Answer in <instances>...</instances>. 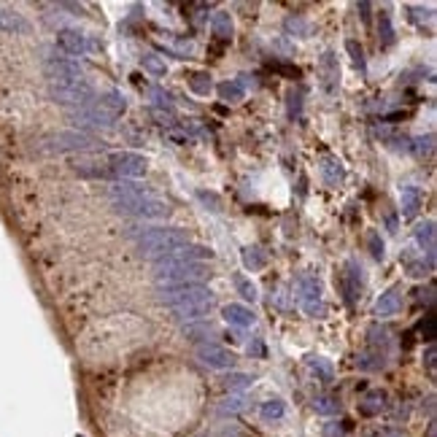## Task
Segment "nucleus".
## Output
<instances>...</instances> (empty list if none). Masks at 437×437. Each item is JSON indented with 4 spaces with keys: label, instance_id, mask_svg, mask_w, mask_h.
Here are the masks:
<instances>
[{
    "label": "nucleus",
    "instance_id": "44",
    "mask_svg": "<svg viewBox=\"0 0 437 437\" xmlns=\"http://www.w3.org/2000/svg\"><path fill=\"white\" fill-rule=\"evenodd\" d=\"M356 11L362 14V22H365V25H370V3H367V0L356 3Z\"/></svg>",
    "mask_w": 437,
    "mask_h": 437
},
{
    "label": "nucleus",
    "instance_id": "24",
    "mask_svg": "<svg viewBox=\"0 0 437 437\" xmlns=\"http://www.w3.org/2000/svg\"><path fill=\"white\" fill-rule=\"evenodd\" d=\"M311 30H313L311 22H308L305 17H300V14H289V17L283 19V32L292 35V38H308Z\"/></svg>",
    "mask_w": 437,
    "mask_h": 437
},
{
    "label": "nucleus",
    "instance_id": "14",
    "mask_svg": "<svg viewBox=\"0 0 437 437\" xmlns=\"http://www.w3.org/2000/svg\"><path fill=\"white\" fill-rule=\"evenodd\" d=\"M321 84L327 94H335L338 92V84H341V65H338V57L332 52H327L321 57Z\"/></svg>",
    "mask_w": 437,
    "mask_h": 437
},
{
    "label": "nucleus",
    "instance_id": "22",
    "mask_svg": "<svg viewBox=\"0 0 437 437\" xmlns=\"http://www.w3.org/2000/svg\"><path fill=\"white\" fill-rule=\"evenodd\" d=\"M321 176H324L327 187H338V184L345 179L343 162H341V159H335V156H327V159L321 162Z\"/></svg>",
    "mask_w": 437,
    "mask_h": 437
},
{
    "label": "nucleus",
    "instance_id": "50",
    "mask_svg": "<svg viewBox=\"0 0 437 437\" xmlns=\"http://www.w3.org/2000/svg\"><path fill=\"white\" fill-rule=\"evenodd\" d=\"M427 437H435V424H429V432H427Z\"/></svg>",
    "mask_w": 437,
    "mask_h": 437
},
{
    "label": "nucleus",
    "instance_id": "42",
    "mask_svg": "<svg viewBox=\"0 0 437 437\" xmlns=\"http://www.w3.org/2000/svg\"><path fill=\"white\" fill-rule=\"evenodd\" d=\"M197 200L205 203V205H214L211 211H221V203H218V197L214 192H203V189H200V192H197Z\"/></svg>",
    "mask_w": 437,
    "mask_h": 437
},
{
    "label": "nucleus",
    "instance_id": "33",
    "mask_svg": "<svg viewBox=\"0 0 437 437\" xmlns=\"http://www.w3.org/2000/svg\"><path fill=\"white\" fill-rule=\"evenodd\" d=\"M243 407H246V397L232 394V397H227V400L218 403V413H221V416H232V413H241Z\"/></svg>",
    "mask_w": 437,
    "mask_h": 437
},
{
    "label": "nucleus",
    "instance_id": "46",
    "mask_svg": "<svg viewBox=\"0 0 437 437\" xmlns=\"http://www.w3.org/2000/svg\"><path fill=\"white\" fill-rule=\"evenodd\" d=\"M378 437H407L403 429H394V427H389V429H380V435Z\"/></svg>",
    "mask_w": 437,
    "mask_h": 437
},
{
    "label": "nucleus",
    "instance_id": "2",
    "mask_svg": "<svg viewBox=\"0 0 437 437\" xmlns=\"http://www.w3.org/2000/svg\"><path fill=\"white\" fill-rule=\"evenodd\" d=\"M189 243V235L176 227H146L138 232V249L149 259H167Z\"/></svg>",
    "mask_w": 437,
    "mask_h": 437
},
{
    "label": "nucleus",
    "instance_id": "8",
    "mask_svg": "<svg viewBox=\"0 0 437 437\" xmlns=\"http://www.w3.org/2000/svg\"><path fill=\"white\" fill-rule=\"evenodd\" d=\"M46 76L52 79V84H73V81H84L87 68L70 57H52L46 60Z\"/></svg>",
    "mask_w": 437,
    "mask_h": 437
},
{
    "label": "nucleus",
    "instance_id": "5",
    "mask_svg": "<svg viewBox=\"0 0 437 437\" xmlns=\"http://www.w3.org/2000/svg\"><path fill=\"white\" fill-rule=\"evenodd\" d=\"M97 149V141H94L90 132H79V130H65V132H54L49 138H43L38 143V152L43 154H65V152H90Z\"/></svg>",
    "mask_w": 437,
    "mask_h": 437
},
{
    "label": "nucleus",
    "instance_id": "27",
    "mask_svg": "<svg viewBox=\"0 0 437 437\" xmlns=\"http://www.w3.org/2000/svg\"><path fill=\"white\" fill-rule=\"evenodd\" d=\"M189 90L194 94H200V97H208L211 90H214V81H211V73H205V70H197V73H192V79H189Z\"/></svg>",
    "mask_w": 437,
    "mask_h": 437
},
{
    "label": "nucleus",
    "instance_id": "47",
    "mask_svg": "<svg viewBox=\"0 0 437 437\" xmlns=\"http://www.w3.org/2000/svg\"><path fill=\"white\" fill-rule=\"evenodd\" d=\"M327 437H343V427L329 424V427H327Z\"/></svg>",
    "mask_w": 437,
    "mask_h": 437
},
{
    "label": "nucleus",
    "instance_id": "1",
    "mask_svg": "<svg viewBox=\"0 0 437 437\" xmlns=\"http://www.w3.org/2000/svg\"><path fill=\"white\" fill-rule=\"evenodd\" d=\"M211 278V267L205 262H187V259H156L154 262V283L159 289L165 286H194Z\"/></svg>",
    "mask_w": 437,
    "mask_h": 437
},
{
    "label": "nucleus",
    "instance_id": "48",
    "mask_svg": "<svg viewBox=\"0 0 437 437\" xmlns=\"http://www.w3.org/2000/svg\"><path fill=\"white\" fill-rule=\"evenodd\" d=\"M427 367H429V370H435V345H429V348H427Z\"/></svg>",
    "mask_w": 437,
    "mask_h": 437
},
{
    "label": "nucleus",
    "instance_id": "51",
    "mask_svg": "<svg viewBox=\"0 0 437 437\" xmlns=\"http://www.w3.org/2000/svg\"><path fill=\"white\" fill-rule=\"evenodd\" d=\"M200 437H205V435H200Z\"/></svg>",
    "mask_w": 437,
    "mask_h": 437
},
{
    "label": "nucleus",
    "instance_id": "16",
    "mask_svg": "<svg viewBox=\"0 0 437 437\" xmlns=\"http://www.w3.org/2000/svg\"><path fill=\"white\" fill-rule=\"evenodd\" d=\"M224 321L230 324V327H251L254 321H256V316H254V311L251 308H246V305H241V303H230V305H224Z\"/></svg>",
    "mask_w": 437,
    "mask_h": 437
},
{
    "label": "nucleus",
    "instance_id": "11",
    "mask_svg": "<svg viewBox=\"0 0 437 437\" xmlns=\"http://www.w3.org/2000/svg\"><path fill=\"white\" fill-rule=\"evenodd\" d=\"M194 356L200 359V365H205L211 370H232L235 367V354L216 343H200L194 348Z\"/></svg>",
    "mask_w": 437,
    "mask_h": 437
},
{
    "label": "nucleus",
    "instance_id": "39",
    "mask_svg": "<svg viewBox=\"0 0 437 437\" xmlns=\"http://www.w3.org/2000/svg\"><path fill=\"white\" fill-rule=\"evenodd\" d=\"M235 286H238V294L243 297V300H256V286L249 281V278H243V276H235Z\"/></svg>",
    "mask_w": 437,
    "mask_h": 437
},
{
    "label": "nucleus",
    "instance_id": "45",
    "mask_svg": "<svg viewBox=\"0 0 437 437\" xmlns=\"http://www.w3.org/2000/svg\"><path fill=\"white\" fill-rule=\"evenodd\" d=\"M167 135H170L173 141H179V143H189V141H192L187 130H167Z\"/></svg>",
    "mask_w": 437,
    "mask_h": 437
},
{
    "label": "nucleus",
    "instance_id": "36",
    "mask_svg": "<svg viewBox=\"0 0 437 437\" xmlns=\"http://www.w3.org/2000/svg\"><path fill=\"white\" fill-rule=\"evenodd\" d=\"M378 28H380V43H383V46H389V43L394 41V28H392V17H389V11H380V22H378Z\"/></svg>",
    "mask_w": 437,
    "mask_h": 437
},
{
    "label": "nucleus",
    "instance_id": "32",
    "mask_svg": "<svg viewBox=\"0 0 437 437\" xmlns=\"http://www.w3.org/2000/svg\"><path fill=\"white\" fill-rule=\"evenodd\" d=\"M265 262H267V256H265V251L262 249H256V246L243 249V265H246L249 270H262Z\"/></svg>",
    "mask_w": 437,
    "mask_h": 437
},
{
    "label": "nucleus",
    "instance_id": "43",
    "mask_svg": "<svg viewBox=\"0 0 437 437\" xmlns=\"http://www.w3.org/2000/svg\"><path fill=\"white\" fill-rule=\"evenodd\" d=\"M421 338L429 341V343L435 341V316H427V321L421 324Z\"/></svg>",
    "mask_w": 437,
    "mask_h": 437
},
{
    "label": "nucleus",
    "instance_id": "4",
    "mask_svg": "<svg viewBox=\"0 0 437 437\" xmlns=\"http://www.w3.org/2000/svg\"><path fill=\"white\" fill-rule=\"evenodd\" d=\"M114 208H116V214H125V216H135V218L170 216V205L162 197L152 194V192H146L141 197H130V200H114Z\"/></svg>",
    "mask_w": 437,
    "mask_h": 437
},
{
    "label": "nucleus",
    "instance_id": "19",
    "mask_svg": "<svg viewBox=\"0 0 437 437\" xmlns=\"http://www.w3.org/2000/svg\"><path fill=\"white\" fill-rule=\"evenodd\" d=\"M0 32H14V35L30 32V22L11 8H0Z\"/></svg>",
    "mask_w": 437,
    "mask_h": 437
},
{
    "label": "nucleus",
    "instance_id": "10",
    "mask_svg": "<svg viewBox=\"0 0 437 437\" xmlns=\"http://www.w3.org/2000/svg\"><path fill=\"white\" fill-rule=\"evenodd\" d=\"M297 303H300V308L308 313V316H318V313L324 311L321 283H318L316 276H311V273L300 276V281H297Z\"/></svg>",
    "mask_w": 437,
    "mask_h": 437
},
{
    "label": "nucleus",
    "instance_id": "41",
    "mask_svg": "<svg viewBox=\"0 0 437 437\" xmlns=\"http://www.w3.org/2000/svg\"><path fill=\"white\" fill-rule=\"evenodd\" d=\"M370 254H373V256L378 259V262H380V259L386 256V249H383V241L378 238V232H373V235H370Z\"/></svg>",
    "mask_w": 437,
    "mask_h": 437
},
{
    "label": "nucleus",
    "instance_id": "37",
    "mask_svg": "<svg viewBox=\"0 0 437 437\" xmlns=\"http://www.w3.org/2000/svg\"><path fill=\"white\" fill-rule=\"evenodd\" d=\"M308 365H311L313 373H318L324 380H332V375H335V370H332V365L327 362V359H321V356H311L308 359Z\"/></svg>",
    "mask_w": 437,
    "mask_h": 437
},
{
    "label": "nucleus",
    "instance_id": "28",
    "mask_svg": "<svg viewBox=\"0 0 437 437\" xmlns=\"http://www.w3.org/2000/svg\"><path fill=\"white\" fill-rule=\"evenodd\" d=\"M184 335H187L189 341H205V343H211V338L216 335V329L211 324H205V321H197V324H187L184 327Z\"/></svg>",
    "mask_w": 437,
    "mask_h": 437
},
{
    "label": "nucleus",
    "instance_id": "23",
    "mask_svg": "<svg viewBox=\"0 0 437 437\" xmlns=\"http://www.w3.org/2000/svg\"><path fill=\"white\" fill-rule=\"evenodd\" d=\"M94 103H97L103 111H108L111 116H119V114L127 111V97L122 92H105V94H100Z\"/></svg>",
    "mask_w": 437,
    "mask_h": 437
},
{
    "label": "nucleus",
    "instance_id": "6",
    "mask_svg": "<svg viewBox=\"0 0 437 437\" xmlns=\"http://www.w3.org/2000/svg\"><path fill=\"white\" fill-rule=\"evenodd\" d=\"M49 97L60 105H70L73 108H84V105H92L97 100L94 87L84 79V81H73V84H52L49 87Z\"/></svg>",
    "mask_w": 437,
    "mask_h": 437
},
{
    "label": "nucleus",
    "instance_id": "25",
    "mask_svg": "<svg viewBox=\"0 0 437 437\" xmlns=\"http://www.w3.org/2000/svg\"><path fill=\"white\" fill-rule=\"evenodd\" d=\"M359 407H362L365 416H378L380 410H386V394H383L380 389H373V392L365 394V400H362Z\"/></svg>",
    "mask_w": 437,
    "mask_h": 437
},
{
    "label": "nucleus",
    "instance_id": "15",
    "mask_svg": "<svg viewBox=\"0 0 437 437\" xmlns=\"http://www.w3.org/2000/svg\"><path fill=\"white\" fill-rule=\"evenodd\" d=\"M413 238L421 246V251H427V262L435 265V221H421L413 230Z\"/></svg>",
    "mask_w": 437,
    "mask_h": 437
},
{
    "label": "nucleus",
    "instance_id": "26",
    "mask_svg": "<svg viewBox=\"0 0 437 437\" xmlns=\"http://www.w3.org/2000/svg\"><path fill=\"white\" fill-rule=\"evenodd\" d=\"M259 416H262V421L276 424V421H281L283 416H286V403L283 400H267V403H262V407H259Z\"/></svg>",
    "mask_w": 437,
    "mask_h": 437
},
{
    "label": "nucleus",
    "instance_id": "29",
    "mask_svg": "<svg viewBox=\"0 0 437 437\" xmlns=\"http://www.w3.org/2000/svg\"><path fill=\"white\" fill-rule=\"evenodd\" d=\"M211 30L216 32L218 38H230L232 30H235V25H232V17L227 14V11H216L214 17H211Z\"/></svg>",
    "mask_w": 437,
    "mask_h": 437
},
{
    "label": "nucleus",
    "instance_id": "7",
    "mask_svg": "<svg viewBox=\"0 0 437 437\" xmlns=\"http://www.w3.org/2000/svg\"><path fill=\"white\" fill-rule=\"evenodd\" d=\"M214 297V292L203 283H194V286H165V289H156V303L167 305L170 311L173 308H184L192 303H200V300H208Z\"/></svg>",
    "mask_w": 437,
    "mask_h": 437
},
{
    "label": "nucleus",
    "instance_id": "49",
    "mask_svg": "<svg viewBox=\"0 0 437 437\" xmlns=\"http://www.w3.org/2000/svg\"><path fill=\"white\" fill-rule=\"evenodd\" d=\"M249 354H262V345H259V343L249 345Z\"/></svg>",
    "mask_w": 437,
    "mask_h": 437
},
{
    "label": "nucleus",
    "instance_id": "18",
    "mask_svg": "<svg viewBox=\"0 0 437 437\" xmlns=\"http://www.w3.org/2000/svg\"><path fill=\"white\" fill-rule=\"evenodd\" d=\"M345 270L343 273V289H345V297H348V303H354L356 297H362L359 292H362V267L354 262V259H348L345 262Z\"/></svg>",
    "mask_w": 437,
    "mask_h": 437
},
{
    "label": "nucleus",
    "instance_id": "13",
    "mask_svg": "<svg viewBox=\"0 0 437 437\" xmlns=\"http://www.w3.org/2000/svg\"><path fill=\"white\" fill-rule=\"evenodd\" d=\"M57 46L70 57H84L90 52V38L79 30H60L57 32Z\"/></svg>",
    "mask_w": 437,
    "mask_h": 437
},
{
    "label": "nucleus",
    "instance_id": "21",
    "mask_svg": "<svg viewBox=\"0 0 437 437\" xmlns=\"http://www.w3.org/2000/svg\"><path fill=\"white\" fill-rule=\"evenodd\" d=\"M216 92L224 103H241V100L246 97V81H243V76H241V79L221 81V84L216 87Z\"/></svg>",
    "mask_w": 437,
    "mask_h": 437
},
{
    "label": "nucleus",
    "instance_id": "12",
    "mask_svg": "<svg viewBox=\"0 0 437 437\" xmlns=\"http://www.w3.org/2000/svg\"><path fill=\"white\" fill-rule=\"evenodd\" d=\"M216 308V294L208 297V300H200V303H192V305H184V308H173V318L181 321L184 327L187 324H197V321H205L211 311Z\"/></svg>",
    "mask_w": 437,
    "mask_h": 437
},
{
    "label": "nucleus",
    "instance_id": "3",
    "mask_svg": "<svg viewBox=\"0 0 437 437\" xmlns=\"http://www.w3.org/2000/svg\"><path fill=\"white\" fill-rule=\"evenodd\" d=\"M103 167H105L111 181H138L149 170L146 156L135 154V152H114V154L105 156Z\"/></svg>",
    "mask_w": 437,
    "mask_h": 437
},
{
    "label": "nucleus",
    "instance_id": "30",
    "mask_svg": "<svg viewBox=\"0 0 437 437\" xmlns=\"http://www.w3.org/2000/svg\"><path fill=\"white\" fill-rule=\"evenodd\" d=\"M313 410H316L318 416H338V413H341V403H338L332 394H318V397L313 400Z\"/></svg>",
    "mask_w": 437,
    "mask_h": 437
},
{
    "label": "nucleus",
    "instance_id": "40",
    "mask_svg": "<svg viewBox=\"0 0 437 437\" xmlns=\"http://www.w3.org/2000/svg\"><path fill=\"white\" fill-rule=\"evenodd\" d=\"M143 68H146V70H152L154 76H165V70H167L165 63H162L156 54H146V57H143Z\"/></svg>",
    "mask_w": 437,
    "mask_h": 437
},
{
    "label": "nucleus",
    "instance_id": "38",
    "mask_svg": "<svg viewBox=\"0 0 437 437\" xmlns=\"http://www.w3.org/2000/svg\"><path fill=\"white\" fill-rule=\"evenodd\" d=\"M410 149H413V152H416L418 156H429V154H432V149H435V138H432V135L416 138V141L410 143Z\"/></svg>",
    "mask_w": 437,
    "mask_h": 437
},
{
    "label": "nucleus",
    "instance_id": "20",
    "mask_svg": "<svg viewBox=\"0 0 437 437\" xmlns=\"http://www.w3.org/2000/svg\"><path fill=\"white\" fill-rule=\"evenodd\" d=\"M400 211H403V218H416V214H418V208H421V189L413 187V184H407V187H403V192H400Z\"/></svg>",
    "mask_w": 437,
    "mask_h": 437
},
{
    "label": "nucleus",
    "instance_id": "31",
    "mask_svg": "<svg viewBox=\"0 0 437 437\" xmlns=\"http://www.w3.org/2000/svg\"><path fill=\"white\" fill-rule=\"evenodd\" d=\"M251 383H254V375H246V373H232L224 378V386L230 389V392H246L251 389Z\"/></svg>",
    "mask_w": 437,
    "mask_h": 437
},
{
    "label": "nucleus",
    "instance_id": "34",
    "mask_svg": "<svg viewBox=\"0 0 437 437\" xmlns=\"http://www.w3.org/2000/svg\"><path fill=\"white\" fill-rule=\"evenodd\" d=\"M345 52L351 54V63H354V68L356 70H367V60H365V52H362V46L356 43V41H345Z\"/></svg>",
    "mask_w": 437,
    "mask_h": 437
},
{
    "label": "nucleus",
    "instance_id": "17",
    "mask_svg": "<svg viewBox=\"0 0 437 437\" xmlns=\"http://www.w3.org/2000/svg\"><path fill=\"white\" fill-rule=\"evenodd\" d=\"M400 305H403V294H400L397 286H392V289H386V292L378 297V303H375V316L389 318V316H394V313L400 311Z\"/></svg>",
    "mask_w": 437,
    "mask_h": 437
},
{
    "label": "nucleus",
    "instance_id": "35",
    "mask_svg": "<svg viewBox=\"0 0 437 437\" xmlns=\"http://www.w3.org/2000/svg\"><path fill=\"white\" fill-rule=\"evenodd\" d=\"M149 114H152V116L156 119V125L167 127V130H173V127H176V114H173V108H162V105H154Z\"/></svg>",
    "mask_w": 437,
    "mask_h": 437
},
{
    "label": "nucleus",
    "instance_id": "9",
    "mask_svg": "<svg viewBox=\"0 0 437 437\" xmlns=\"http://www.w3.org/2000/svg\"><path fill=\"white\" fill-rule=\"evenodd\" d=\"M68 116L76 127H87V130H111L116 122V116L103 111L97 103L84 105V108H73V111H68Z\"/></svg>",
    "mask_w": 437,
    "mask_h": 437
}]
</instances>
